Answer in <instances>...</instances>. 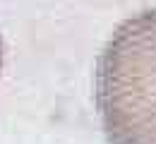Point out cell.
<instances>
[{"label":"cell","mask_w":156,"mask_h":144,"mask_svg":"<svg viewBox=\"0 0 156 144\" xmlns=\"http://www.w3.org/2000/svg\"><path fill=\"white\" fill-rule=\"evenodd\" d=\"M108 144H156V7L120 22L94 72Z\"/></svg>","instance_id":"obj_1"},{"label":"cell","mask_w":156,"mask_h":144,"mask_svg":"<svg viewBox=\"0 0 156 144\" xmlns=\"http://www.w3.org/2000/svg\"><path fill=\"white\" fill-rule=\"evenodd\" d=\"M2 58H5V48H2V36H0V72H2Z\"/></svg>","instance_id":"obj_2"}]
</instances>
